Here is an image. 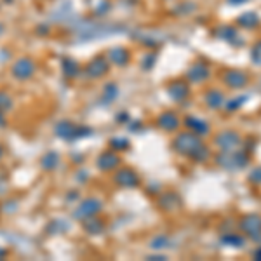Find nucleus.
<instances>
[{
  "label": "nucleus",
  "instance_id": "nucleus-1",
  "mask_svg": "<svg viewBox=\"0 0 261 261\" xmlns=\"http://www.w3.org/2000/svg\"><path fill=\"white\" fill-rule=\"evenodd\" d=\"M174 148H176L179 153L186 155V157H191L193 160H199V162L206 160L207 155H209L206 146L199 140V134L195 133H185L181 134V136H178L176 141H174Z\"/></svg>",
  "mask_w": 261,
  "mask_h": 261
},
{
  "label": "nucleus",
  "instance_id": "nucleus-2",
  "mask_svg": "<svg viewBox=\"0 0 261 261\" xmlns=\"http://www.w3.org/2000/svg\"><path fill=\"white\" fill-rule=\"evenodd\" d=\"M218 162L226 169H242L247 166V155H244L242 152H225L223 157L218 158Z\"/></svg>",
  "mask_w": 261,
  "mask_h": 261
},
{
  "label": "nucleus",
  "instance_id": "nucleus-3",
  "mask_svg": "<svg viewBox=\"0 0 261 261\" xmlns=\"http://www.w3.org/2000/svg\"><path fill=\"white\" fill-rule=\"evenodd\" d=\"M56 133L59 134L61 138H67V140H73V138H80V136H87L89 129L87 127H80V125H75L72 122H61L56 127Z\"/></svg>",
  "mask_w": 261,
  "mask_h": 261
},
{
  "label": "nucleus",
  "instance_id": "nucleus-4",
  "mask_svg": "<svg viewBox=\"0 0 261 261\" xmlns=\"http://www.w3.org/2000/svg\"><path fill=\"white\" fill-rule=\"evenodd\" d=\"M240 228H242L246 234H249L254 240L261 239V218L259 216H246L240 223Z\"/></svg>",
  "mask_w": 261,
  "mask_h": 261
},
{
  "label": "nucleus",
  "instance_id": "nucleus-5",
  "mask_svg": "<svg viewBox=\"0 0 261 261\" xmlns=\"http://www.w3.org/2000/svg\"><path fill=\"white\" fill-rule=\"evenodd\" d=\"M12 73H14V75L18 77L19 80L30 79V77L35 73V64H34V61H31V59H26V58L16 61V64L12 67Z\"/></svg>",
  "mask_w": 261,
  "mask_h": 261
},
{
  "label": "nucleus",
  "instance_id": "nucleus-6",
  "mask_svg": "<svg viewBox=\"0 0 261 261\" xmlns=\"http://www.w3.org/2000/svg\"><path fill=\"white\" fill-rule=\"evenodd\" d=\"M216 143H218L223 152H235L237 146L240 145V138L235 133H223L221 136H218Z\"/></svg>",
  "mask_w": 261,
  "mask_h": 261
},
{
  "label": "nucleus",
  "instance_id": "nucleus-7",
  "mask_svg": "<svg viewBox=\"0 0 261 261\" xmlns=\"http://www.w3.org/2000/svg\"><path fill=\"white\" fill-rule=\"evenodd\" d=\"M107 72H108V63L101 58L91 61V63L87 64V68H85V73H87L91 79H97V77L105 75Z\"/></svg>",
  "mask_w": 261,
  "mask_h": 261
},
{
  "label": "nucleus",
  "instance_id": "nucleus-8",
  "mask_svg": "<svg viewBox=\"0 0 261 261\" xmlns=\"http://www.w3.org/2000/svg\"><path fill=\"white\" fill-rule=\"evenodd\" d=\"M225 82H226V85H230V87L240 89V87H244V85L247 84V77L244 75L242 72L230 70V72L225 73Z\"/></svg>",
  "mask_w": 261,
  "mask_h": 261
},
{
  "label": "nucleus",
  "instance_id": "nucleus-9",
  "mask_svg": "<svg viewBox=\"0 0 261 261\" xmlns=\"http://www.w3.org/2000/svg\"><path fill=\"white\" fill-rule=\"evenodd\" d=\"M100 211V202L97 201H85L82 202V206L77 211V218L79 219H87L91 216H94Z\"/></svg>",
  "mask_w": 261,
  "mask_h": 261
},
{
  "label": "nucleus",
  "instance_id": "nucleus-10",
  "mask_svg": "<svg viewBox=\"0 0 261 261\" xmlns=\"http://www.w3.org/2000/svg\"><path fill=\"white\" fill-rule=\"evenodd\" d=\"M108 58L113 64H117V67H124V64L129 63V52L127 49L124 47H115V49H110Z\"/></svg>",
  "mask_w": 261,
  "mask_h": 261
},
{
  "label": "nucleus",
  "instance_id": "nucleus-11",
  "mask_svg": "<svg viewBox=\"0 0 261 261\" xmlns=\"http://www.w3.org/2000/svg\"><path fill=\"white\" fill-rule=\"evenodd\" d=\"M167 92H169V96L173 97V100H185L186 96H188V85L185 82H181V80H176V82H173L167 87Z\"/></svg>",
  "mask_w": 261,
  "mask_h": 261
},
{
  "label": "nucleus",
  "instance_id": "nucleus-12",
  "mask_svg": "<svg viewBox=\"0 0 261 261\" xmlns=\"http://www.w3.org/2000/svg\"><path fill=\"white\" fill-rule=\"evenodd\" d=\"M209 77V70H207V67L206 64H201V63H197V64H193V67L190 68V72H188V79L191 80V82H204V80Z\"/></svg>",
  "mask_w": 261,
  "mask_h": 261
},
{
  "label": "nucleus",
  "instance_id": "nucleus-13",
  "mask_svg": "<svg viewBox=\"0 0 261 261\" xmlns=\"http://www.w3.org/2000/svg\"><path fill=\"white\" fill-rule=\"evenodd\" d=\"M115 181L119 183L120 186H136L138 185V176L129 169H124L120 173H117Z\"/></svg>",
  "mask_w": 261,
  "mask_h": 261
},
{
  "label": "nucleus",
  "instance_id": "nucleus-14",
  "mask_svg": "<svg viewBox=\"0 0 261 261\" xmlns=\"http://www.w3.org/2000/svg\"><path fill=\"white\" fill-rule=\"evenodd\" d=\"M117 164H119V157H117L115 153H112V152L103 153L100 158H97V166H100V169H103V171L113 169Z\"/></svg>",
  "mask_w": 261,
  "mask_h": 261
},
{
  "label": "nucleus",
  "instance_id": "nucleus-15",
  "mask_svg": "<svg viewBox=\"0 0 261 261\" xmlns=\"http://www.w3.org/2000/svg\"><path fill=\"white\" fill-rule=\"evenodd\" d=\"M158 125H160L162 129L166 130H174L179 125V120L178 117L174 115V113H164V115L158 117Z\"/></svg>",
  "mask_w": 261,
  "mask_h": 261
},
{
  "label": "nucleus",
  "instance_id": "nucleus-16",
  "mask_svg": "<svg viewBox=\"0 0 261 261\" xmlns=\"http://www.w3.org/2000/svg\"><path fill=\"white\" fill-rule=\"evenodd\" d=\"M237 23L244 28H256L259 24V18L256 12H246L237 19Z\"/></svg>",
  "mask_w": 261,
  "mask_h": 261
},
{
  "label": "nucleus",
  "instance_id": "nucleus-17",
  "mask_svg": "<svg viewBox=\"0 0 261 261\" xmlns=\"http://www.w3.org/2000/svg\"><path fill=\"white\" fill-rule=\"evenodd\" d=\"M186 125H188L195 134H199V136H202L204 133L209 130V125L201 119H191V117H188V119H186Z\"/></svg>",
  "mask_w": 261,
  "mask_h": 261
},
{
  "label": "nucleus",
  "instance_id": "nucleus-18",
  "mask_svg": "<svg viewBox=\"0 0 261 261\" xmlns=\"http://www.w3.org/2000/svg\"><path fill=\"white\" fill-rule=\"evenodd\" d=\"M219 39L226 40V42L235 44V42H237V39H239V34H237V30H235V28L223 26L221 30H219Z\"/></svg>",
  "mask_w": 261,
  "mask_h": 261
},
{
  "label": "nucleus",
  "instance_id": "nucleus-19",
  "mask_svg": "<svg viewBox=\"0 0 261 261\" xmlns=\"http://www.w3.org/2000/svg\"><path fill=\"white\" fill-rule=\"evenodd\" d=\"M206 101L211 108H221L223 107V94L218 91H211L209 94L206 96Z\"/></svg>",
  "mask_w": 261,
  "mask_h": 261
},
{
  "label": "nucleus",
  "instance_id": "nucleus-20",
  "mask_svg": "<svg viewBox=\"0 0 261 261\" xmlns=\"http://www.w3.org/2000/svg\"><path fill=\"white\" fill-rule=\"evenodd\" d=\"M221 240L225 244H228V246H232V247H242L244 246V239L239 237V235H235V234H228Z\"/></svg>",
  "mask_w": 261,
  "mask_h": 261
},
{
  "label": "nucleus",
  "instance_id": "nucleus-21",
  "mask_svg": "<svg viewBox=\"0 0 261 261\" xmlns=\"http://www.w3.org/2000/svg\"><path fill=\"white\" fill-rule=\"evenodd\" d=\"M63 70H64V75L75 77V75H77V72H79V64H77L73 59H64Z\"/></svg>",
  "mask_w": 261,
  "mask_h": 261
},
{
  "label": "nucleus",
  "instance_id": "nucleus-22",
  "mask_svg": "<svg viewBox=\"0 0 261 261\" xmlns=\"http://www.w3.org/2000/svg\"><path fill=\"white\" fill-rule=\"evenodd\" d=\"M56 164H58V155L56 153H49L44 157L42 160V166L46 167V169H52V167H56Z\"/></svg>",
  "mask_w": 261,
  "mask_h": 261
},
{
  "label": "nucleus",
  "instance_id": "nucleus-23",
  "mask_svg": "<svg viewBox=\"0 0 261 261\" xmlns=\"http://www.w3.org/2000/svg\"><path fill=\"white\" fill-rule=\"evenodd\" d=\"M251 59L254 64H258V67H261V42L256 44L254 47H252L251 51Z\"/></svg>",
  "mask_w": 261,
  "mask_h": 261
},
{
  "label": "nucleus",
  "instance_id": "nucleus-24",
  "mask_svg": "<svg viewBox=\"0 0 261 261\" xmlns=\"http://www.w3.org/2000/svg\"><path fill=\"white\" fill-rule=\"evenodd\" d=\"M244 101H247V96H240L239 100H234V101H230V103L226 105V110H230V112H234V110L240 108V105H242Z\"/></svg>",
  "mask_w": 261,
  "mask_h": 261
},
{
  "label": "nucleus",
  "instance_id": "nucleus-25",
  "mask_svg": "<svg viewBox=\"0 0 261 261\" xmlns=\"http://www.w3.org/2000/svg\"><path fill=\"white\" fill-rule=\"evenodd\" d=\"M127 145H129L127 140H113V141H112V146H115L117 150H124Z\"/></svg>",
  "mask_w": 261,
  "mask_h": 261
},
{
  "label": "nucleus",
  "instance_id": "nucleus-26",
  "mask_svg": "<svg viewBox=\"0 0 261 261\" xmlns=\"http://www.w3.org/2000/svg\"><path fill=\"white\" fill-rule=\"evenodd\" d=\"M249 179H251L252 183H261V167H258V169L252 171V174H251Z\"/></svg>",
  "mask_w": 261,
  "mask_h": 261
},
{
  "label": "nucleus",
  "instance_id": "nucleus-27",
  "mask_svg": "<svg viewBox=\"0 0 261 261\" xmlns=\"http://www.w3.org/2000/svg\"><path fill=\"white\" fill-rule=\"evenodd\" d=\"M230 4H237V6H240V4H244V2H247V0H228Z\"/></svg>",
  "mask_w": 261,
  "mask_h": 261
},
{
  "label": "nucleus",
  "instance_id": "nucleus-28",
  "mask_svg": "<svg viewBox=\"0 0 261 261\" xmlns=\"http://www.w3.org/2000/svg\"><path fill=\"white\" fill-rule=\"evenodd\" d=\"M256 259H261V249L256 252Z\"/></svg>",
  "mask_w": 261,
  "mask_h": 261
},
{
  "label": "nucleus",
  "instance_id": "nucleus-29",
  "mask_svg": "<svg viewBox=\"0 0 261 261\" xmlns=\"http://www.w3.org/2000/svg\"><path fill=\"white\" fill-rule=\"evenodd\" d=\"M0 157H2V148H0Z\"/></svg>",
  "mask_w": 261,
  "mask_h": 261
}]
</instances>
